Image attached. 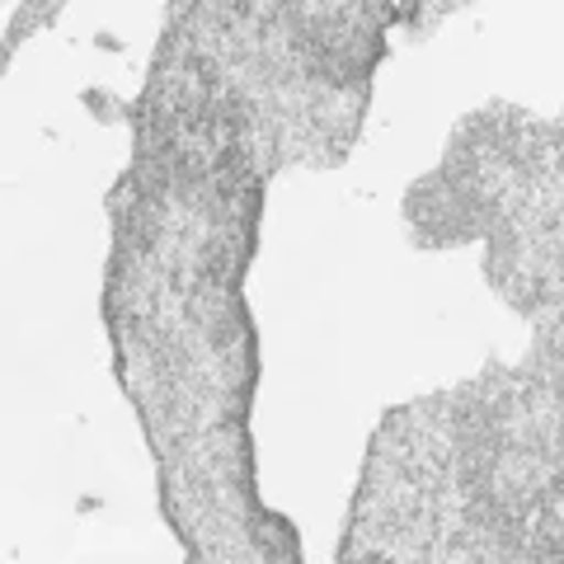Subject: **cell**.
Returning <instances> with one entry per match:
<instances>
[{
  "mask_svg": "<svg viewBox=\"0 0 564 564\" xmlns=\"http://www.w3.org/2000/svg\"><path fill=\"white\" fill-rule=\"evenodd\" d=\"M475 0H395L391 6V29L404 33V43H429L452 14L470 10Z\"/></svg>",
  "mask_w": 564,
  "mask_h": 564,
  "instance_id": "7a4b0ae2",
  "label": "cell"
},
{
  "mask_svg": "<svg viewBox=\"0 0 564 564\" xmlns=\"http://www.w3.org/2000/svg\"><path fill=\"white\" fill-rule=\"evenodd\" d=\"M395 0H170L147 104L263 180L339 170L391 57Z\"/></svg>",
  "mask_w": 564,
  "mask_h": 564,
  "instance_id": "6da1fadb",
  "label": "cell"
}]
</instances>
